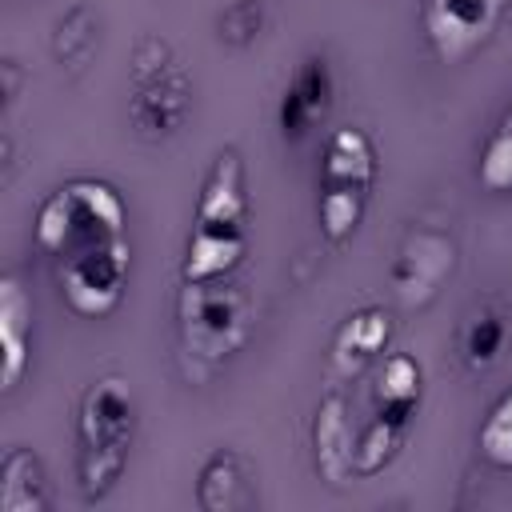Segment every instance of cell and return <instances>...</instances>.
Returning <instances> with one entry per match:
<instances>
[{
    "mask_svg": "<svg viewBox=\"0 0 512 512\" xmlns=\"http://www.w3.org/2000/svg\"><path fill=\"white\" fill-rule=\"evenodd\" d=\"M332 100H336V76H332V64L324 52H308L300 56L292 80L284 84L280 92V108H276V124H280V136L288 144H300L312 128H320L332 112Z\"/></svg>",
    "mask_w": 512,
    "mask_h": 512,
    "instance_id": "cell-10",
    "label": "cell"
},
{
    "mask_svg": "<svg viewBox=\"0 0 512 512\" xmlns=\"http://www.w3.org/2000/svg\"><path fill=\"white\" fill-rule=\"evenodd\" d=\"M32 352V300L16 276L0 280V388L12 392Z\"/></svg>",
    "mask_w": 512,
    "mask_h": 512,
    "instance_id": "cell-13",
    "label": "cell"
},
{
    "mask_svg": "<svg viewBox=\"0 0 512 512\" xmlns=\"http://www.w3.org/2000/svg\"><path fill=\"white\" fill-rule=\"evenodd\" d=\"M252 336L248 296L224 280H184L176 296V348L192 384H208Z\"/></svg>",
    "mask_w": 512,
    "mask_h": 512,
    "instance_id": "cell-3",
    "label": "cell"
},
{
    "mask_svg": "<svg viewBox=\"0 0 512 512\" xmlns=\"http://www.w3.org/2000/svg\"><path fill=\"white\" fill-rule=\"evenodd\" d=\"M216 28H220V40H224V44L248 48V44L260 36V28H264V4H260V0H232V4L220 12Z\"/></svg>",
    "mask_w": 512,
    "mask_h": 512,
    "instance_id": "cell-21",
    "label": "cell"
},
{
    "mask_svg": "<svg viewBox=\"0 0 512 512\" xmlns=\"http://www.w3.org/2000/svg\"><path fill=\"white\" fill-rule=\"evenodd\" d=\"M504 12L508 0H424L420 24L432 52L444 64H460L492 40Z\"/></svg>",
    "mask_w": 512,
    "mask_h": 512,
    "instance_id": "cell-9",
    "label": "cell"
},
{
    "mask_svg": "<svg viewBox=\"0 0 512 512\" xmlns=\"http://www.w3.org/2000/svg\"><path fill=\"white\" fill-rule=\"evenodd\" d=\"M192 112V80L160 36H140L132 52L128 120L144 140H164L184 128Z\"/></svg>",
    "mask_w": 512,
    "mask_h": 512,
    "instance_id": "cell-6",
    "label": "cell"
},
{
    "mask_svg": "<svg viewBox=\"0 0 512 512\" xmlns=\"http://www.w3.org/2000/svg\"><path fill=\"white\" fill-rule=\"evenodd\" d=\"M128 268H132V248L124 240V244H112V248H100L92 256H80V260L60 264L56 268V284H60L64 304L76 316L104 320L124 300Z\"/></svg>",
    "mask_w": 512,
    "mask_h": 512,
    "instance_id": "cell-8",
    "label": "cell"
},
{
    "mask_svg": "<svg viewBox=\"0 0 512 512\" xmlns=\"http://www.w3.org/2000/svg\"><path fill=\"white\" fill-rule=\"evenodd\" d=\"M48 480L28 448H8L0 460V512H44Z\"/></svg>",
    "mask_w": 512,
    "mask_h": 512,
    "instance_id": "cell-17",
    "label": "cell"
},
{
    "mask_svg": "<svg viewBox=\"0 0 512 512\" xmlns=\"http://www.w3.org/2000/svg\"><path fill=\"white\" fill-rule=\"evenodd\" d=\"M36 248L60 268L68 260L92 256L100 248L128 240V204L116 184L96 176H76L52 188L32 220Z\"/></svg>",
    "mask_w": 512,
    "mask_h": 512,
    "instance_id": "cell-2",
    "label": "cell"
},
{
    "mask_svg": "<svg viewBox=\"0 0 512 512\" xmlns=\"http://www.w3.org/2000/svg\"><path fill=\"white\" fill-rule=\"evenodd\" d=\"M476 452L484 464L512 472V388L488 408L484 424L476 428Z\"/></svg>",
    "mask_w": 512,
    "mask_h": 512,
    "instance_id": "cell-20",
    "label": "cell"
},
{
    "mask_svg": "<svg viewBox=\"0 0 512 512\" xmlns=\"http://www.w3.org/2000/svg\"><path fill=\"white\" fill-rule=\"evenodd\" d=\"M376 176H380V160H376L372 136L356 124L336 128L324 144V160L316 176V224L332 248L356 236L368 212Z\"/></svg>",
    "mask_w": 512,
    "mask_h": 512,
    "instance_id": "cell-5",
    "label": "cell"
},
{
    "mask_svg": "<svg viewBox=\"0 0 512 512\" xmlns=\"http://www.w3.org/2000/svg\"><path fill=\"white\" fill-rule=\"evenodd\" d=\"M136 436V392L124 376H100L80 396L76 416V488L84 504L104 500L128 468Z\"/></svg>",
    "mask_w": 512,
    "mask_h": 512,
    "instance_id": "cell-4",
    "label": "cell"
},
{
    "mask_svg": "<svg viewBox=\"0 0 512 512\" xmlns=\"http://www.w3.org/2000/svg\"><path fill=\"white\" fill-rule=\"evenodd\" d=\"M96 44H100V32H96V16H92L88 4H76V8H68V12L56 20V32H52V56H56L60 68L80 72V68L92 60Z\"/></svg>",
    "mask_w": 512,
    "mask_h": 512,
    "instance_id": "cell-18",
    "label": "cell"
},
{
    "mask_svg": "<svg viewBox=\"0 0 512 512\" xmlns=\"http://www.w3.org/2000/svg\"><path fill=\"white\" fill-rule=\"evenodd\" d=\"M196 504L204 512H236V508H252L256 504V488L252 476L240 460V452L232 448H216L196 476Z\"/></svg>",
    "mask_w": 512,
    "mask_h": 512,
    "instance_id": "cell-15",
    "label": "cell"
},
{
    "mask_svg": "<svg viewBox=\"0 0 512 512\" xmlns=\"http://www.w3.org/2000/svg\"><path fill=\"white\" fill-rule=\"evenodd\" d=\"M244 252H248L244 160L236 148H220L196 196L180 280H224L240 268Z\"/></svg>",
    "mask_w": 512,
    "mask_h": 512,
    "instance_id": "cell-1",
    "label": "cell"
},
{
    "mask_svg": "<svg viewBox=\"0 0 512 512\" xmlns=\"http://www.w3.org/2000/svg\"><path fill=\"white\" fill-rule=\"evenodd\" d=\"M508 336H512L508 312H504L500 304H492V300L476 304V308L464 316L460 336H456V348H460L464 368H468V372H488V368H496L500 356H504V348H508Z\"/></svg>",
    "mask_w": 512,
    "mask_h": 512,
    "instance_id": "cell-16",
    "label": "cell"
},
{
    "mask_svg": "<svg viewBox=\"0 0 512 512\" xmlns=\"http://www.w3.org/2000/svg\"><path fill=\"white\" fill-rule=\"evenodd\" d=\"M312 448H316V472L328 484L356 480V432H352V416H348V396L344 392H328L316 404Z\"/></svg>",
    "mask_w": 512,
    "mask_h": 512,
    "instance_id": "cell-12",
    "label": "cell"
},
{
    "mask_svg": "<svg viewBox=\"0 0 512 512\" xmlns=\"http://www.w3.org/2000/svg\"><path fill=\"white\" fill-rule=\"evenodd\" d=\"M392 340V320L384 308H356L340 320L332 336V368L340 376H360L376 356H384Z\"/></svg>",
    "mask_w": 512,
    "mask_h": 512,
    "instance_id": "cell-14",
    "label": "cell"
},
{
    "mask_svg": "<svg viewBox=\"0 0 512 512\" xmlns=\"http://www.w3.org/2000/svg\"><path fill=\"white\" fill-rule=\"evenodd\" d=\"M456 272V240L440 224H412L392 260V288L404 308H424L436 300L444 280Z\"/></svg>",
    "mask_w": 512,
    "mask_h": 512,
    "instance_id": "cell-7",
    "label": "cell"
},
{
    "mask_svg": "<svg viewBox=\"0 0 512 512\" xmlns=\"http://www.w3.org/2000/svg\"><path fill=\"white\" fill-rule=\"evenodd\" d=\"M476 180L484 192H512V108L500 116V124L484 140Z\"/></svg>",
    "mask_w": 512,
    "mask_h": 512,
    "instance_id": "cell-19",
    "label": "cell"
},
{
    "mask_svg": "<svg viewBox=\"0 0 512 512\" xmlns=\"http://www.w3.org/2000/svg\"><path fill=\"white\" fill-rule=\"evenodd\" d=\"M424 396V368L412 352H392L384 356L376 384H372V416L368 424L388 428L396 436H408V424L420 408Z\"/></svg>",
    "mask_w": 512,
    "mask_h": 512,
    "instance_id": "cell-11",
    "label": "cell"
}]
</instances>
